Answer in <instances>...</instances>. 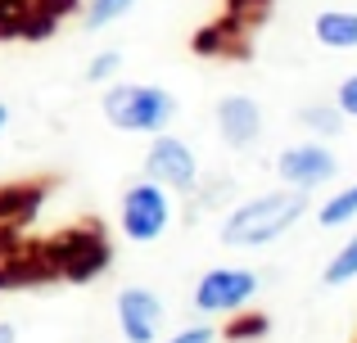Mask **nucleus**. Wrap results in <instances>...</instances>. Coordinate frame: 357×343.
I'll return each instance as SVG.
<instances>
[{
  "instance_id": "nucleus-26",
  "label": "nucleus",
  "mask_w": 357,
  "mask_h": 343,
  "mask_svg": "<svg viewBox=\"0 0 357 343\" xmlns=\"http://www.w3.org/2000/svg\"><path fill=\"white\" fill-rule=\"evenodd\" d=\"M9 127V104H0V131Z\"/></svg>"
},
{
  "instance_id": "nucleus-11",
  "label": "nucleus",
  "mask_w": 357,
  "mask_h": 343,
  "mask_svg": "<svg viewBox=\"0 0 357 343\" xmlns=\"http://www.w3.org/2000/svg\"><path fill=\"white\" fill-rule=\"evenodd\" d=\"M50 190H54L50 176H32V181H5V185H0V226L27 230L36 217H41Z\"/></svg>"
},
{
  "instance_id": "nucleus-17",
  "label": "nucleus",
  "mask_w": 357,
  "mask_h": 343,
  "mask_svg": "<svg viewBox=\"0 0 357 343\" xmlns=\"http://www.w3.org/2000/svg\"><path fill=\"white\" fill-rule=\"evenodd\" d=\"M357 280V230L349 239H344L340 248H335V257L321 266V285H331V289H340V285H353Z\"/></svg>"
},
{
  "instance_id": "nucleus-24",
  "label": "nucleus",
  "mask_w": 357,
  "mask_h": 343,
  "mask_svg": "<svg viewBox=\"0 0 357 343\" xmlns=\"http://www.w3.org/2000/svg\"><path fill=\"white\" fill-rule=\"evenodd\" d=\"M18 244H23V230H14V226H0V257H5V253H14Z\"/></svg>"
},
{
  "instance_id": "nucleus-21",
  "label": "nucleus",
  "mask_w": 357,
  "mask_h": 343,
  "mask_svg": "<svg viewBox=\"0 0 357 343\" xmlns=\"http://www.w3.org/2000/svg\"><path fill=\"white\" fill-rule=\"evenodd\" d=\"M158 343H218V326H213V321H195V326L172 330V335L158 339Z\"/></svg>"
},
{
  "instance_id": "nucleus-16",
  "label": "nucleus",
  "mask_w": 357,
  "mask_h": 343,
  "mask_svg": "<svg viewBox=\"0 0 357 343\" xmlns=\"http://www.w3.org/2000/svg\"><path fill=\"white\" fill-rule=\"evenodd\" d=\"M294 118H298V127H303L307 136H317V141H335V136L344 131V122H349L335 104H303Z\"/></svg>"
},
{
  "instance_id": "nucleus-6",
  "label": "nucleus",
  "mask_w": 357,
  "mask_h": 343,
  "mask_svg": "<svg viewBox=\"0 0 357 343\" xmlns=\"http://www.w3.org/2000/svg\"><path fill=\"white\" fill-rule=\"evenodd\" d=\"M145 176L158 181L163 190H172V194H195V190H199V154H195L190 141L172 136V127H167V131L149 136Z\"/></svg>"
},
{
  "instance_id": "nucleus-23",
  "label": "nucleus",
  "mask_w": 357,
  "mask_h": 343,
  "mask_svg": "<svg viewBox=\"0 0 357 343\" xmlns=\"http://www.w3.org/2000/svg\"><path fill=\"white\" fill-rule=\"evenodd\" d=\"M335 109H340L349 122H357V72H349V77L335 86Z\"/></svg>"
},
{
  "instance_id": "nucleus-9",
  "label": "nucleus",
  "mask_w": 357,
  "mask_h": 343,
  "mask_svg": "<svg viewBox=\"0 0 357 343\" xmlns=\"http://www.w3.org/2000/svg\"><path fill=\"white\" fill-rule=\"evenodd\" d=\"M213 127H218V141L227 150H253L267 131V118H262V104L244 90H231L213 104Z\"/></svg>"
},
{
  "instance_id": "nucleus-19",
  "label": "nucleus",
  "mask_w": 357,
  "mask_h": 343,
  "mask_svg": "<svg viewBox=\"0 0 357 343\" xmlns=\"http://www.w3.org/2000/svg\"><path fill=\"white\" fill-rule=\"evenodd\" d=\"M136 5H140V0H86V9H82V23H86L91 32H100V27H114L118 18H127Z\"/></svg>"
},
{
  "instance_id": "nucleus-1",
  "label": "nucleus",
  "mask_w": 357,
  "mask_h": 343,
  "mask_svg": "<svg viewBox=\"0 0 357 343\" xmlns=\"http://www.w3.org/2000/svg\"><path fill=\"white\" fill-rule=\"evenodd\" d=\"M303 217H307V194L276 185V190H262V194L231 203L218 221V239L227 248H267L280 235H289Z\"/></svg>"
},
{
  "instance_id": "nucleus-7",
  "label": "nucleus",
  "mask_w": 357,
  "mask_h": 343,
  "mask_svg": "<svg viewBox=\"0 0 357 343\" xmlns=\"http://www.w3.org/2000/svg\"><path fill=\"white\" fill-rule=\"evenodd\" d=\"M271 168H276L280 185L312 194V190H321V185H331L335 176H340V154L331 150V141L307 136V141H298V145H285Z\"/></svg>"
},
{
  "instance_id": "nucleus-12",
  "label": "nucleus",
  "mask_w": 357,
  "mask_h": 343,
  "mask_svg": "<svg viewBox=\"0 0 357 343\" xmlns=\"http://www.w3.org/2000/svg\"><path fill=\"white\" fill-rule=\"evenodd\" d=\"M50 280H59V276H54V262L45 257L41 239H23L14 253L0 257V294L27 289V285H50Z\"/></svg>"
},
{
  "instance_id": "nucleus-8",
  "label": "nucleus",
  "mask_w": 357,
  "mask_h": 343,
  "mask_svg": "<svg viewBox=\"0 0 357 343\" xmlns=\"http://www.w3.org/2000/svg\"><path fill=\"white\" fill-rule=\"evenodd\" d=\"M163 298H158L154 289H145V285H127V289H118L114 298V321L122 330V343H158L163 339Z\"/></svg>"
},
{
  "instance_id": "nucleus-4",
  "label": "nucleus",
  "mask_w": 357,
  "mask_h": 343,
  "mask_svg": "<svg viewBox=\"0 0 357 343\" xmlns=\"http://www.w3.org/2000/svg\"><path fill=\"white\" fill-rule=\"evenodd\" d=\"M176 221L172 190H163L158 181H131L118 199V230L131 244H158Z\"/></svg>"
},
{
  "instance_id": "nucleus-3",
  "label": "nucleus",
  "mask_w": 357,
  "mask_h": 343,
  "mask_svg": "<svg viewBox=\"0 0 357 343\" xmlns=\"http://www.w3.org/2000/svg\"><path fill=\"white\" fill-rule=\"evenodd\" d=\"M45 244V257L54 262V276L68 285H91L100 276H109L114 266V239L100 221H77V226H63L59 235L41 239Z\"/></svg>"
},
{
  "instance_id": "nucleus-18",
  "label": "nucleus",
  "mask_w": 357,
  "mask_h": 343,
  "mask_svg": "<svg viewBox=\"0 0 357 343\" xmlns=\"http://www.w3.org/2000/svg\"><path fill=\"white\" fill-rule=\"evenodd\" d=\"M271 5H276V0H222V14H227L231 23H240L244 32H258L271 18Z\"/></svg>"
},
{
  "instance_id": "nucleus-13",
  "label": "nucleus",
  "mask_w": 357,
  "mask_h": 343,
  "mask_svg": "<svg viewBox=\"0 0 357 343\" xmlns=\"http://www.w3.org/2000/svg\"><path fill=\"white\" fill-rule=\"evenodd\" d=\"M312 41L331 54L357 50V9H340V5L321 9V14L312 18Z\"/></svg>"
},
{
  "instance_id": "nucleus-22",
  "label": "nucleus",
  "mask_w": 357,
  "mask_h": 343,
  "mask_svg": "<svg viewBox=\"0 0 357 343\" xmlns=\"http://www.w3.org/2000/svg\"><path fill=\"white\" fill-rule=\"evenodd\" d=\"M36 9L41 14H50L54 23H68V18H82V9H86V0H36Z\"/></svg>"
},
{
  "instance_id": "nucleus-14",
  "label": "nucleus",
  "mask_w": 357,
  "mask_h": 343,
  "mask_svg": "<svg viewBox=\"0 0 357 343\" xmlns=\"http://www.w3.org/2000/svg\"><path fill=\"white\" fill-rule=\"evenodd\" d=\"M267 335H271V317L262 308H253V303H249V308H240V312H231L227 326L218 330L222 343H262Z\"/></svg>"
},
{
  "instance_id": "nucleus-10",
  "label": "nucleus",
  "mask_w": 357,
  "mask_h": 343,
  "mask_svg": "<svg viewBox=\"0 0 357 343\" xmlns=\"http://www.w3.org/2000/svg\"><path fill=\"white\" fill-rule=\"evenodd\" d=\"M190 54L195 59H253V32H244L227 14H218L213 23L190 32Z\"/></svg>"
},
{
  "instance_id": "nucleus-15",
  "label": "nucleus",
  "mask_w": 357,
  "mask_h": 343,
  "mask_svg": "<svg viewBox=\"0 0 357 343\" xmlns=\"http://www.w3.org/2000/svg\"><path fill=\"white\" fill-rule=\"evenodd\" d=\"M317 221H321L326 230H344L357 221V181L353 185H340V190H331V199L317 208Z\"/></svg>"
},
{
  "instance_id": "nucleus-25",
  "label": "nucleus",
  "mask_w": 357,
  "mask_h": 343,
  "mask_svg": "<svg viewBox=\"0 0 357 343\" xmlns=\"http://www.w3.org/2000/svg\"><path fill=\"white\" fill-rule=\"evenodd\" d=\"M0 343H18V330L9 321H0Z\"/></svg>"
},
{
  "instance_id": "nucleus-20",
  "label": "nucleus",
  "mask_w": 357,
  "mask_h": 343,
  "mask_svg": "<svg viewBox=\"0 0 357 343\" xmlns=\"http://www.w3.org/2000/svg\"><path fill=\"white\" fill-rule=\"evenodd\" d=\"M118 72H122V50H100V54L86 59V72H82V77H86L91 86H109V81H118Z\"/></svg>"
},
{
  "instance_id": "nucleus-2",
  "label": "nucleus",
  "mask_w": 357,
  "mask_h": 343,
  "mask_svg": "<svg viewBox=\"0 0 357 343\" xmlns=\"http://www.w3.org/2000/svg\"><path fill=\"white\" fill-rule=\"evenodd\" d=\"M100 113L114 131H131V136H158L176 122L181 99L172 90L154 86V81H109L100 95Z\"/></svg>"
},
{
  "instance_id": "nucleus-5",
  "label": "nucleus",
  "mask_w": 357,
  "mask_h": 343,
  "mask_svg": "<svg viewBox=\"0 0 357 343\" xmlns=\"http://www.w3.org/2000/svg\"><path fill=\"white\" fill-rule=\"evenodd\" d=\"M258 271L253 266H208L190 289V308L204 321H227L231 312L249 308L258 298Z\"/></svg>"
}]
</instances>
